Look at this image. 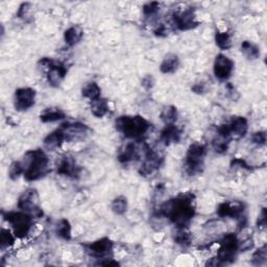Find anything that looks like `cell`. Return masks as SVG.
Listing matches in <instances>:
<instances>
[{"label":"cell","instance_id":"6da1fadb","mask_svg":"<svg viewBox=\"0 0 267 267\" xmlns=\"http://www.w3.org/2000/svg\"><path fill=\"white\" fill-rule=\"evenodd\" d=\"M195 215L194 194L182 193L168 199L159 207L158 217L167 218L176 229H188Z\"/></svg>","mask_w":267,"mask_h":267},{"label":"cell","instance_id":"7a4b0ae2","mask_svg":"<svg viewBox=\"0 0 267 267\" xmlns=\"http://www.w3.org/2000/svg\"><path fill=\"white\" fill-rule=\"evenodd\" d=\"M24 179L28 182H35L46 176L49 171V159L46 152L37 148L29 150L24 154Z\"/></svg>","mask_w":267,"mask_h":267},{"label":"cell","instance_id":"3957f363","mask_svg":"<svg viewBox=\"0 0 267 267\" xmlns=\"http://www.w3.org/2000/svg\"><path fill=\"white\" fill-rule=\"evenodd\" d=\"M151 127V124L141 115H122L115 120L117 131L131 140H141Z\"/></svg>","mask_w":267,"mask_h":267},{"label":"cell","instance_id":"277c9868","mask_svg":"<svg viewBox=\"0 0 267 267\" xmlns=\"http://www.w3.org/2000/svg\"><path fill=\"white\" fill-rule=\"evenodd\" d=\"M207 146L196 142L191 144L187 149L185 157V170L190 176L198 175L205 168V160L207 157Z\"/></svg>","mask_w":267,"mask_h":267},{"label":"cell","instance_id":"5b68a950","mask_svg":"<svg viewBox=\"0 0 267 267\" xmlns=\"http://www.w3.org/2000/svg\"><path fill=\"white\" fill-rule=\"evenodd\" d=\"M4 218L11 225L13 233L19 239L28 236L34 227L35 217L21 210L4 212Z\"/></svg>","mask_w":267,"mask_h":267},{"label":"cell","instance_id":"8992f818","mask_svg":"<svg viewBox=\"0 0 267 267\" xmlns=\"http://www.w3.org/2000/svg\"><path fill=\"white\" fill-rule=\"evenodd\" d=\"M38 65L43 69H46V77L49 86L53 88L60 87L67 75V67L62 62L56 61L51 58L40 59Z\"/></svg>","mask_w":267,"mask_h":267},{"label":"cell","instance_id":"52a82bcc","mask_svg":"<svg viewBox=\"0 0 267 267\" xmlns=\"http://www.w3.org/2000/svg\"><path fill=\"white\" fill-rule=\"evenodd\" d=\"M17 207L19 210L29 213L35 218H41L44 215V212L40 205V196L36 188L24 190L18 198Z\"/></svg>","mask_w":267,"mask_h":267},{"label":"cell","instance_id":"ba28073f","mask_svg":"<svg viewBox=\"0 0 267 267\" xmlns=\"http://www.w3.org/2000/svg\"><path fill=\"white\" fill-rule=\"evenodd\" d=\"M239 252V240L233 233L226 234L219 242V249L217 252V261L219 265H228L235 261Z\"/></svg>","mask_w":267,"mask_h":267},{"label":"cell","instance_id":"9c48e42d","mask_svg":"<svg viewBox=\"0 0 267 267\" xmlns=\"http://www.w3.org/2000/svg\"><path fill=\"white\" fill-rule=\"evenodd\" d=\"M248 130H249L248 119L242 116H236L229 123L221 124L217 129V134L219 136L232 140V139L243 138L247 135Z\"/></svg>","mask_w":267,"mask_h":267},{"label":"cell","instance_id":"30bf717a","mask_svg":"<svg viewBox=\"0 0 267 267\" xmlns=\"http://www.w3.org/2000/svg\"><path fill=\"white\" fill-rule=\"evenodd\" d=\"M164 163V157L151 149L149 146L144 147V160L139 168V173L142 176H150L155 173Z\"/></svg>","mask_w":267,"mask_h":267},{"label":"cell","instance_id":"8fae6325","mask_svg":"<svg viewBox=\"0 0 267 267\" xmlns=\"http://www.w3.org/2000/svg\"><path fill=\"white\" fill-rule=\"evenodd\" d=\"M113 248L114 243L108 237H103L92 243L85 244V250L87 254L101 261L113 258Z\"/></svg>","mask_w":267,"mask_h":267},{"label":"cell","instance_id":"7c38bea8","mask_svg":"<svg viewBox=\"0 0 267 267\" xmlns=\"http://www.w3.org/2000/svg\"><path fill=\"white\" fill-rule=\"evenodd\" d=\"M172 21L174 28L180 32L190 31L199 25V22L196 20L195 12L191 8L174 12L172 14Z\"/></svg>","mask_w":267,"mask_h":267},{"label":"cell","instance_id":"4fadbf2b","mask_svg":"<svg viewBox=\"0 0 267 267\" xmlns=\"http://www.w3.org/2000/svg\"><path fill=\"white\" fill-rule=\"evenodd\" d=\"M37 92L30 87L18 88L14 94V106L18 112H25L30 110L36 103Z\"/></svg>","mask_w":267,"mask_h":267},{"label":"cell","instance_id":"5bb4252c","mask_svg":"<svg viewBox=\"0 0 267 267\" xmlns=\"http://www.w3.org/2000/svg\"><path fill=\"white\" fill-rule=\"evenodd\" d=\"M216 214L220 218H233L239 221H242L244 218V205L240 202H224L221 203L217 210Z\"/></svg>","mask_w":267,"mask_h":267},{"label":"cell","instance_id":"9a60e30c","mask_svg":"<svg viewBox=\"0 0 267 267\" xmlns=\"http://www.w3.org/2000/svg\"><path fill=\"white\" fill-rule=\"evenodd\" d=\"M66 137V141L75 142L85 139L90 132V127L82 122H65L60 126Z\"/></svg>","mask_w":267,"mask_h":267},{"label":"cell","instance_id":"2e32d148","mask_svg":"<svg viewBox=\"0 0 267 267\" xmlns=\"http://www.w3.org/2000/svg\"><path fill=\"white\" fill-rule=\"evenodd\" d=\"M234 66V62L229 57L222 55V53H218L215 57L214 64H213V72L219 81H227L233 74Z\"/></svg>","mask_w":267,"mask_h":267},{"label":"cell","instance_id":"e0dca14e","mask_svg":"<svg viewBox=\"0 0 267 267\" xmlns=\"http://www.w3.org/2000/svg\"><path fill=\"white\" fill-rule=\"evenodd\" d=\"M57 172L60 175L75 179L79 175L81 168L76 164L75 160L71 155H63L57 164Z\"/></svg>","mask_w":267,"mask_h":267},{"label":"cell","instance_id":"ac0fdd59","mask_svg":"<svg viewBox=\"0 0 267 267\" xmlns=\"http://www.w3.org/2000/svg\"><path fill=\"white\" fill-rule=\"evenodd\" d=\"M139 158V149L136 143L131 141L122 145L118 151L117 159L121 164H128L132 161H135Z\"/></svg>","mask_w":267,"mask_h":267},{"label":"cell","instance_id":"d6986e66","mask_svg":"<svg viewBox=\"0 0 267 267\" xmlns=\"http://www.w3.org/2000/svg\"><path fill=\"white\" fill-rule=\"evenodd\" d=\"M182 138V130L180 127L173 124H167L160 134V141L165 145L179 143Z\"/></svg>","mask_w":267,"mask_h":267},{"label":"cell","instance_id":"ffe728a7","mask_svg":"<svg viewBox=\"0 0 267 267\" xmlns=\"http://www.w3.org/2000/svg\"><path fill=\"white\" fill-rule=\"evenodd\" d=\"M64 141H66L65 134H64L63 129L61 127H59L58 129L48 134V135L44 138L43 143H44V146L46 149L55 150V149L61 147V145L64 143Z\"/></svg>","mask_w":267,"mask_h":267},{"label":"cell","instance_id":"44dd1931","mask_svg":"<svg viewBox=\"0 0 267 267\" xmlns=\"http://www.w3.org/2000/svg\"><path fill=\"white\" fill-rule=\"evenodd\" d=\"M84 37V31L79 25H72L64 33V41L68 46H75L82 41Z\"/></svg>","mask_w":267,"mask_h":267},{"label":"cell","instance_id":"7402d4cb","mask_svg":"<svg viewBox=\"0 0 267 267\" xmlns=\"http://www.w3.org/2000/svg\"><path fill=\"white\" fill-rule=\"evenodd\" d=\"M180 58L175 53H168L163 59L161 65H160V71L163 74H172L177 71L180 67Z\"/></svg>","mask_w":267,"mask_h":267},{"label":"cell","instance_id":"603a6c76","mask_svg":"<svg viewBox=\"0 0 267 267\" xmlns=\"http://www.w3.org/2000/svg\"><path fill=\"white\" fill-rule=\"evenodd\" d=\"M90 109H91V113L96 118H102L103 116H105L109 113V110H110L109 100L103 97L94 99V100L90 101Z\"/></svg>","mask_w":267,"mask_h":267},{"label":"cell","instance_id":"cb8c5ba5","mask_svg":"<svg viewBox=\"0 0 267 267\" xmlns=\"http://www.w3.org/2000/svg\"><path fill=\"white\" fill-rule=\"evenodd\" d=\"M65 118H66V114L60 108H47L40 114V120L43 123L57 122Z\"/></svg>","mask_w":267,"mask_h":267},{"label":"cell","instance_id":"d4e9b609","mask_svg":"<svg viewBox=\"0 0 267 267\" xmlns=\"http://www.w3.org/2000/svg\"><path fill=\"white\" fill-rule=\"evenodd\" d=\"M72 229L71 225L68 219L61 218L57 225H56V234L59 238L65 240V241H69L72 237Z\"/></svg>","mask_w":267,"mask_h":267},{"label":"cell","instance_id":"484cf974","mask_svg":"<svg viewBox=\"0 0 267 267\" xmlns=\"http://www.w3.org/2000/svg\"><path fill=\"white\" fill-rule=\"evenodd\" d=\"M241 52L248 60H257L260 58V48L251 41H243L241 43Z\"/></svg>","mask_w":267,"mask_h":267},{"label":"cell","instance_id":"4316f807","mask_svg":"<svg viewBox=\"0 0 267 267\" xmlns=\"http://www.w3.org/2000/svg\"><path fill=\"white\" fill-rule=\"evenodd\" d=\"M179 112L174 105H166L162 109L161 113H160V118L167 125V124H173L177 120Z\"/></svg>","mask_w":267,"mask_h":267},{"label":"cell","instance_id":"83f0119b","mask_svg":"<svg viewBox=\"0 0 267 267\" xmlns=\"http://www.w3.org/2000/svg\"><path fill=\"white\" fill-rule=\"evenodd\" d=\"M82 95L90 101L101 97V89L95 82L87 83L82 89Z\"/></svg>","mask_w":267,"mask_h":267},{"label":"cell","instance_id":"f1b7e54d","mask_svg":"<svg viewBox=\"0 0 267 267\" xmlns=\"http://www.w3.org/2000/svg\"><path fill=\"white\" fill-rule=\"evenodd\" d=\"M215 43L221 50H228L232 47V36L229 32H221L216 30L215 32Z\"/></svg>","mask_w":267,"mask_h":267},{"label":"cell","instance_id":"f546056e","mask_svg":"<svg viewBox=\"0 0 267 267\" xmlns=\"http://www.w3.org/2000/svg\"><path fill=\"white\" fill-rule=\"evenodd\" d=\"M174 242L183 248L189 247L192 242V236L187 229H176V233L173 236Z\"/></svg>","mask_w":267,"mask_h":267},{"label":"cell","instance_id":"4dcf8cb0","mask_svg":"<svg viewBox=\"0 0 267 267\" xmlns=\"http://www.w3.org/2000/svg\"><path fill=\"white\" fill-rule=\"evenodd\" d=\"M111 210L116 215H123L127 211V198L123 195H119L112 201Z\"/></svg>","mask_w":267,"mask_h":267},{"label":"cell","instance_id":"1f68e13d","mask_svg":"<svg viewBox=\"0 0 267 267\" xmlns=\"http://www.w3.org/2000/svg\"><path fill=\"white\" fill-rule=\"evenodd\" d=\"M16 236L14 233H12L9 229H2V233H0V244H2V250L5 251L6 249H9L15 243Z\"/></svg>","mask_w":267,"mask_h":267},{"label":"cell","instance_id":"d6a6232c","mask_svg":"<svg viewBox=\"0 0 267 267\" xmlns=\"http://www.w3.org/2000/svg\"><path fill=\"white\" fill-rule=\"evenodd\" d=\"M230 142V140L217 135L212 141V147L217 153H226L229 149Z\"/></svg>","mask_w":267,"mask_h":267},{"label":"cell","instance_id":"836d02e7","mask_svg":"<svg viewBox=\"0 0 267 267\" xmlns=\"http://www.w3.org/2000/svg\"><path fill=\"white\" fill-rule=\"evenodd\" d=\"M267 260V251H266V244L259 248L252 257V263L255 266H263L266 264Z\"/></svg>","mask_w":267,"mask_h":267},{"label":"cell","instance_id":"e575fe53","mask_svg":"<svg viewBox=\"0 0 267 267\" xmlns=\"http://www.w3.org/2000/svg\"><path fill=\"white\" fill-rule=\"evenodd\" d=\"M159 11H160V4L157 2L147 3L142 7L143 16L145 17V19H151V18L155 17L158 15Z\"/></svg>","mask_w":267,"mask_h":267},{"label":"cell","instance_id":"d590c367","mask_svg":"<svg viewBox=\"0 0 267 267\" xmlns=\"http://www.w3.org/2000/svg\"><path fill=\"white\" fill-rule=\"evenodd\" d=\"M21 174H24V165L23 162L14 161L9 167V176L11 180L16 181L18 180Z\"/></svg>","mask_w":267,"mask_h":267},{"label":"cell","instance_id":"8d00e7d4","mask_svg":"<svg viewBox=\"0 0 267 267\" xmlns=\"http://www.w3.org/2000/svg\"><path fill=\"white\" fill-rule=\"evenodd\" d=\"M31 11H32V4L24 3L19 7V10L17 12V17L24 21L28 20V18L31 15Z\"/></svg>","mask_w":267,"mask_h":267},{"label":"cell","instance_id":"74e56055","mask_svg":"<svg viewBox=\"0 0 267 267\" xmlns=\"http://www.w3.org/2000/svg\"><path fill=\"white\" fill-rule=\"evenodd\" d=\"M252 142L258 146H264L266 144V131L260 130L253 134Z\"/></svg>","mask_w":267,"mask_h":267},{"label":"cell","instance_id":"f35d334b","mask_svg":"<svg viewBox=\"0 0 267 267\" xmlns=\"http://www.w3.org/2000/svg\"><path fill=\"white\" fill-rule=\"evenodd\" d=\"M241 168V169H246V170H251L252 171V166H250L246 160L243 159H240V158H235L232 160L231 162V168Z\"/></svg>","mask_w":267,"mask_h":267},{"label":"cell","instance_id":"ab89813d","mask_svg":"<svg viewBox=\"0 0 267 267\" xmlns=\"http://www.w3.org/2000/svg\"><path fill=\"white\" fill-rule=\"evenodd\" d=\"M141 86L145 89V90H150L153 88L154 86V78L151 74H147L143 77L142 82H141Z\"/></svg>","mask_w":267,"mask_h":267},{"label":"cell","instance_id":"60d3db41","mask_svg":"<svg viewBox=\"0 0 267 267\" xmlns=\"http://www.w3.org/2000/svg\"><path fill=\"white\" fill-rule=\"evenodd\" d=\"M257 227L259 230H263L266 228V209L262 208L257 220Z\"/></svg>","mask_w":267,"mask_h":267},{"label":"cell","instance_id":"b9f144b4","mask_svg":"<svg viewBox=\"0 0 267 267\" xmlns=\"http://www.w3.org/2000/svg\"><path fill=\"white\" fill-rule=\"evenodd\" d=\"M192 91L196 94H204L206 92V85L204 83H197L192 87Z\"/></svg>","mask_w":267,"mask_h":267}]
</instances>
